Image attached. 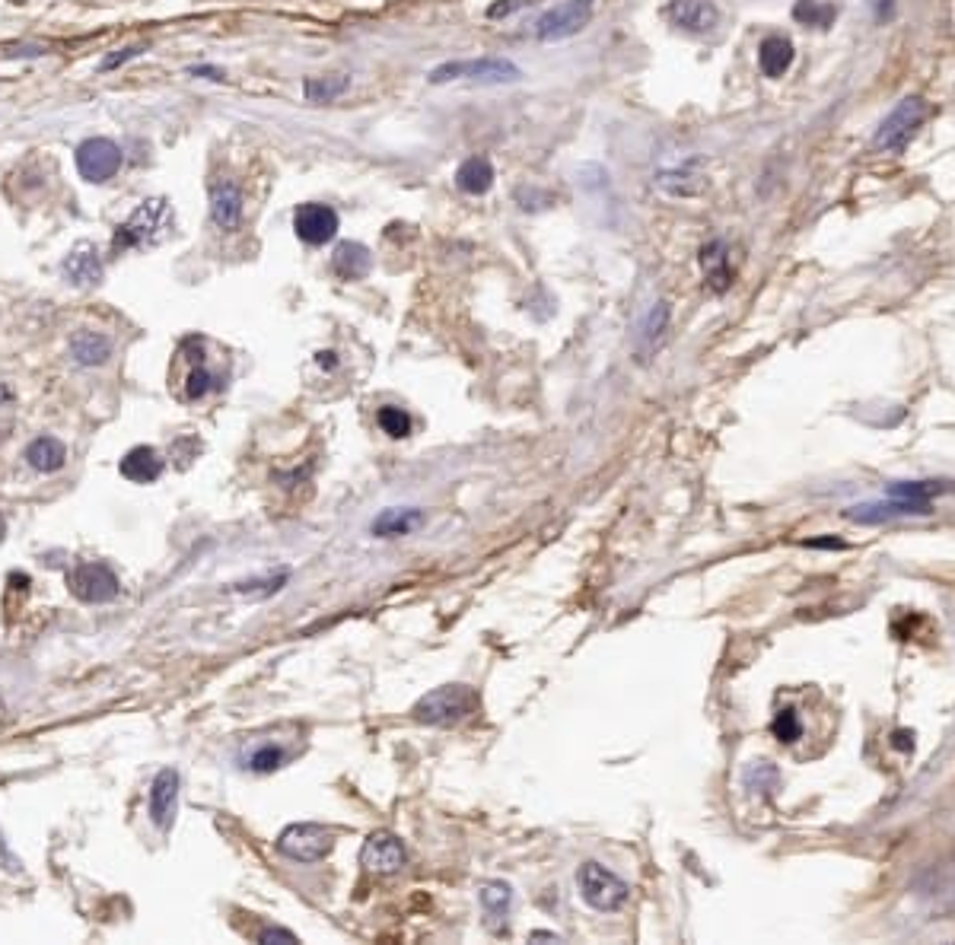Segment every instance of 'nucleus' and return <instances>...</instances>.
Wrapping results in <instances>:
<instances>
[{
	"label": "nucleus",
	"mask_w": 955,
	"mask_h": 945,
	"mask_svg": "<svg viewBox=\"0 0 955 945\" xmlns=\"http://www.w3.org/2000/svg\"><path fill=\"white\" fill-rule=\"evenodd\" d=\"M71 357L80 366H102L112 357V341L102 335V331L80 328L77 335L71 338Z\"/></svg>",
	"instance_id": "24"
},
{
	"label": "nucleus",
	"mask_w": 955,
	"mask_h": 945,
	"mask_svg": "<svg viewBox=\"0 0 955 945\" xmlns=\"http://www.w3.org/2000/svg\"><path fill=\"white\" fill-rule=\"evenodd\" d=\"M373 268V258H370V249L360 242H341L335 255H332V271L341 277V280H363Z\"/></svg>",
	"instance_id": "22"
},
{
	"label": "nucleus",
	"mask_w": 955,
	"mask_h": 945,
	"mask_svg": "<svg viewBox=\"0 0 955 945\" xmlns=\"http://www.w3.org/2000/svg\"><path fill=\"white\" fill-rule=\"evenodd\" d=\"M211 220L217 230L233 233L242 223V188L236 182H214L211 185Z\"/></svg>",
	"instance_id": "18"
},
{
	"label": "nucleus",
	"mask_w": 955,
	"mask_h": 945,
	"mask_svg": "<svg viewBox=\"0 0 955 945\" xmlns=\"http://www.w3.org/2000/svg\"><path fill=\"white\" fill-rule=\"evenodd\" d=\"M771 732H774V739L777 742H784V745H793L796 739L803 735V723H800V716H796V710L793 707H784L777 716H774V723H771Z\"/></svg>",
	"instance_id": "31"
},
{
	"label": "nucleus",
	"mask_w": 955,
	"mask_h": 945,
	"mask_svg": "<svg viewBox=\"0 0 955 945\" xmlns=\"http://www.w3.org/2000/svg\"><path fill=\"white\" fill-rule=\"evenodd\" d=\"M204 338H185L172 357V385H179L182 401H201L207 392L223 389V379L207 366Z\"/></svg>",
	"instance_id": "3"
},
{
	"label": "nucleus",
	"mask_w": 955,
	"mask_h": 945,
	"mask_svg": "<svg viewBox=\"0 0 955 945\" xmlns=\"http://www.w3.org/2000/svg\"><path fill=\"white\" fill-rule=\"evenodd\" d=\"M701 268L707 277V287L714 293H726L733 287V265H729V249L723 239L707 242L701 249Z\"/></svg>",
	"instance_id": "20"
},
{
	"label": "nucleus",
	"mask_w": 955,
	"mask_h": 945,
	"mask_svg": "<svg viewBox=\"0 0 955 945\" xmlns=\"http://www.w3.org/2000/svg\"><path fill=\"white\" fill-rule=\"evenodd\" d=\"M4 535H7V522H4V516H0V541H4Z\"/></svg>",
	"instance_id": "43"
},
{
	"label": "nucleus",
	"mask_w": 955,
	"mask_h": 945,
	"mask_svg": "<svg viewBox=\"0 0 955 945\" xmlns=\"http://www.w3.org/2000/svg\"><path fill=\"white\" fill-rule=\"evenodd\" d=\"M10 398H13V392L7 389V385H4V382H0V405H7V401H10Z\"/></svg>",
	"instance_id": "42"
},
{
	"label": "nucleus",
	"mask_w": 955,
	"mask_h": 945,
	"mask_svg": "<svg viewBox=\"0 0 955 945\" xmlns=\"http://www.w3.org/2000/svg\"><path fill=\"white\" fill-rule=\"evenodd\" d=\"M653 182L672 198H694L707 188V175L701 172V160H688L679 166L659 169Z\"/></svg>",
	"instance_id": "16"
},
{
	"label": "nucleus",
	"mask_w": 955,
	"mask_h": 945,
	"mask_svg": "<svg viewBox=\"0 0 955 945\" xmlns=\"http://www.w3.org/2000/svg\"><path fill=\"white\" fill-rule=\"evenodd\" d=\"M172 207L166 198H147L141 201L131 217L115 230L112 236V252H131V249H153L160 245L169 230H172Z\"/></svg>",
	"instance_id": "1"
},
{
	"label": "nucleus",
	"mask_w": 955,
	"mask_h": 945,
	"mask_svg": "<svg viewBox=\"0 0 955 945\" xmlns=\"http://www.w3.org/2000/svg\"><path fill=\"white\" fill-rule=\"evenodd\" d=\"M121 475L134 484H153L163 475V459L153 446H134L125 459H121Z\"/></svg>",
	"instance_id": "21"
},
{
	"label": "nucleus",
	"mask_w": 955,
	"mask_h": 945,
	"mask_svg": "<svg viewBox=\"0 0 955 945\" xmlns=\"http://www.w3.org/2000/svg\"><path fill=\"white\" fill-rule=\"evenodd\" d=\"M144 51V45H134V48H121V51H112V55L99 64V70H115V67H121V64H128L131 58H137Z\"/></svg>",
	"instance_id": "36"
},
{
	"label": "nucleus",
	"mask_w": 955,
	"mask_h": 945,
	"mask_svg": "<svg viewBox=\"0 0 955 945\" xmlns=\"http://www.w3.org/2000/svg\"><path fill=\"white\" fill-rule=\"evenodd\" d=\"M335 847V831L312 825V821H303V825H290L281 837H277V850L290 860L300 863H316L322 856H328Z\"/></svg>",
	"instance_id": "9"
},
{
	"label": "nucleus",
	"mask_w": 955,
	"mask_h": 945,
	"mask_svg": "<svg viewBox=\"0 0 955 945\" xmlns=\"http://www.w3.org/2000/svg\"><path fill=\"white\" fill-rule=\"evenodd\" d=\"M61 274L74 287H96L102 280V258L93 242H77L61 261Z\"/></svg>",
	"instance_id": "15"
},
{
	"label": "nucleus",
	"mask_w": 955,
	"mask_h": 945,
	"mask_svg": "<svg viewBox=\"0 0 955 945\" xmlns=\"http://www.w3.org/2000/svg\"><path fill=\"white\" fill-rule=\"evenodd\" d=\"M338 210L328 207V204H319V201H309V204H300L293 210V230H297L300 242L306 245H325L338 236Z\"/></svg>",
	"instance_id": "11"
},
{
	"label": "nucleus",
	"mask_w": 955,
	"mask_h": 945,
	"mask_svg": "<svg viewBox=\"0 0 955 945\" xmlns=\"http://www.w3.org/2000/svg\"><path fill=\"white\" fill-rule=\"evenodd\" d=\"M838 13V4H831V0H796L793 4V20L815 29H828L838 20Z\"/></svg>",
	"instance_id": "27"
},
{
	"label": "nucleus",
	"mask_w": 955,
	"mask_h": 945,
	"mask_svg": "<svg viewBox=\"0 0 955 945\" xmlns=\"http://www.w3.org/2000/svg\"><path fill=\"white\" fill-rule=\"evenodd\" d=\"M478 707V697L472 688L465 685H443L437 691L424 694L418 704H414V720L427 723V726H453L465 716H472Z\"/></svg>",
	"instance_id": "5"
},
{
	"label": "nucleus",
	"mask_w": 955,
	"mask_h": 945,
	"mask_svg": "<svg viewBox=\"0 0 955 945\" xmlns=\"http://www.w3.org/2000/svg\"><path fill=\"white\" fill-rule=\"evenodd\" d=\"M593 10H596V0H561V4H554L551 10H545L542 16H538L535 39L545 42V45L573 39V35L589 26V20H593Z\"/></svg>",
	"instance_id": "6"
},
{
	"label": "nucleus",
	"mask_w": 955,
	"mask_h": 945,
	"mask_svg": "<svg viewBox=\"0 0 955 945\" xmlns=\"http://www.w3.org/2000/svg\"><path fill=\"white\" fill-rule=\"evenodd\" d=\"M494 185V166L488 156H468V160L456 169V188L465 195H488Z\"/></svg>",
	"instance_id": "23"
},
{
	"label": "nucleus",
	"mask_w": 955,
	"mask_h": 945,
	"mask_svg": "<svg viewBox=\"0 0 955 945\" xmlns=\"http://www.w3.org/2000/svg\"><path fill=\"white\" fill-rule=\"evenodd\" d=\"M360 863L376 875H392L405 866V847L392 831H376L360 850Z\"/></svg>",
	"instance_id": "14"
},
{
	"label": "nucleus",
	"mask_w": 955,
	"mask_h": 945,
	"mask_svg": "<svg viewBox=\"0 0 955 945\" xmlns=\"http://www.w3.org/2000/svg\"><path fill=\"white\" fill-rule=\"evenodd\" d=\"M930 503L924 500H901V497H889V500H876V503H860V506H847L844 516L850 522L860 525H882L898 516H927Z\"/></svg>",
	"instance_id": "12"
},
{
	"label": "nucleus",
	"mask_w": 955,
	"mask_h": 945,
	"mask_svg": "<svg viewBox=\"0 0 955 945\" xmlns=\"http://www.w3.org/2000/svg\"><path fill=\"white\" fill-rule=\"evenodd\" d=\"M188 74H191V77H201V80H214V83H223V80H227V74H223L220 67H207V64L191 67Z\"/></svg>",
	"instance_id": "37"
},
{
	"label": "nucleus",
	"mask_w": 955,
	"mask_h": 945,
	"mask_svg": "<svg viewBox=\"0 0 955 945\" xmlns=\"http://www.w3.org/2000/svg\"><path fill=\"white\" fill-rule=\"evenodd\" d=\"M281 761H284V751H281V748H274V745H265V748L252 751L249 767H252V770H258V774H268V770H277V767H281Z\"/></svg>",
	"instance_id": "33"
},
{
	"label": "nucleus",
	"mask_w": 955,
	"mask_h": 945,
	"mask_svg": "<svg viewBox=\"0 0 955 945\" xmlns=\"http://www.w3.org/2000/svg\"><path fill=\"white\" fill-rule=\"evenodd\" d=\"M793 58H796V48L787 35H768V39L758 45V67L768 80L784 77L793 67Z\"/></svg>",
	"instance_id": "19"
},
{
	"label": "nucleus",
	"mask_w": 955,
	"mask_h": 945,
	"mask_svg": "<svg viewBox=\"0 0 955 945\" xmlns=\"http://www.w3.org/2000/svg\"><path fill=\"white\" fill-rule=\"evenodd\" d=\"M927 118H930L927 99L905 96L889 115L882 118V125H879L876 134H873V147H876L879 153H901V150L911 144V137H914L920 128H924Z\"/></svg>",
	"instance_id": "4"
},
{
	"label": "nucleus",
	"mask_w": 955,
	"mask_h": 945,
	"mask_svg": "<svg viewBox=\"0 0 955 945\" xmlns=\"http://www.w3.org/2000/svg\"><path fill=\"white\" fill-rule=\"evenodd\" d=\"M26 462L36 468V471H42V475H51V471H58V468H64V462H67V449H64V443L61 440H55V436H39V440H32L29 443V449H26Z\"/></svg>",
	"instance_id": "25"
},
{
	"label": "nucleus",
	"mask_w": 955,
	"mask_h": 945,
	"mask_svg": "<svg viewBox=\"0 0 955 945\" xmlns=\"http://www.w3.org/2000/svg\"><path fill=\"white\" fill-rule=\"evenodd\" d=\"M424 513L421 510H386L373 519V535L379 538H395V535H408L421 525Z\"/></svg>",
	"instance_id": "26"
},
{
	"label": "nucleus",
	"mask_w": 955,
	"mask_h": 945,
	"mask_svg": "<svg viewBox=\"0 0 955 945\" xmlns=\"http://www.w3.org/2000/svg\"><path fill=\"white\" fill-rule=\"evenodd\" d=\"M666 325H669V303H656V306L650 309V315H647L644 328H640V335H644L647 341H653V338L663 335Z\"/></svg>",
	"instance_id": "34"
},
{
	"label": "nucleus",
	"mask_w": 955,
	"mask_h": 945,
	"mask_svg": "<svg viewBox=\"0 0 955 945\" xmlns=\"http://www.w3.org/2000/svg\"><path fill=\"white\" fill-rule=\"evenodd\" d=\"M577 885H580L583 901L589 907L602 910V914L618 910L624 901H628V885H624L615 872H609L599 863H583L580 872H577Z\"/></svg>",
	"instance_id": "8"
},
{
	"label": "nucleus",
	"mask_w": 955,
	"mask_h": 945,
	"mask_svg": "<svg viewBox=\"0 0 955 945\" xmlns=\"http://www.w3.org/2000/svg\"><path fill=\"white\" fill-rule=\"evenodd\" d=\"M74 163L80 179H86L90 185H102L118 175L121 163H125V153L109 137H86L74 150Z\"/></svg>",
	"instance_id": "7"
},
{
	"label": "nucleus",
	"mask_w": 955,
	"mask_h": 945,
	"mask_svg": "<svg viewBox=\"0 0 955 945\" xmlns=\"http://www.w3.org/2000/svg\"><path fill=\"white\" fill-rule=\"evenodd\" d=\"M949 484L946 481H898L889 487V497H901V500H924L930 503L936 494H946Z\"/></svg>",
	"instance_id": "29"
},
{
	"label": "nucleus",
	"mask_w": 955,
	"mask_h": 945,
	"mask_svg": "<svg viewBox=\"0 0 955 945\" xmlns=\"http://www.w3.org/2000/svg\"><path fill=\"white\" fill-rule=\"evenodd\" d=\"M523 4H526V0H500V4H494L488 10V16H491V20H500V16H510L513 10H519Z\"/></svg>",
	"instance_id": "38"
},
{
	"label": "nucleus",
	"mask_w": 955,
	"mask_h": 945,
	"mask_svg": "<svg viewBox=\"0 0 955 945\" xmlns=\"http://www.w3.org/2000/svg\"><path fill=\"white\" fill-rule=\"evenodd\" d=\"M176 802H179V774L176 770H160V774L153 777V786H150V818L156 828H169L172 818H176Z\"/></svg>",
	"instance_id": "17"
},
{
	"label": "nucleus",
	"mask_w": 955,
	"mask_h": 945,
	"mask_svg": "<svg viewBox=\"0 0 955 945\" xmlns=\"http://www.w3.org/2000/svg\"><path fill=\"white\" fill-rule=\"evenodd\" d=\"M870 4L876 7V16H879V20H885V16H889V10H892V0H870Z\"/></svg>",
	"instance_id": "40"
},
{
	"label": "nucleus",
	"mask_w": 955,
	"mask_h": 945,
	"mask_svg": "<svg viewBox=\"0 0 955 945\" xmlns=\"http://www.w3.org/2000/svg\"><path fill=\"white\" fill-rule=\"evenodd\" d=\"M433 86L443 83H478V86H503V83H519L523 70H519L510 58H462V61H443L427 74Z\"/></svg>",
	"instance_id": "2"
},
{
	"label": "nucleus",
	"mask_w": 955,
	"mask_h": 945,
	"mask_svg": "<svg viewBox=\"0 0 955 945\" xmlns=\"http://www.w3.org/2000/svg\"><path fill=\"white\" fill-rule=\"evenodd\" d=\"M351 77L347 74H332V77H306L303 80V96L306 102H335L338 96L347 93Z\"/></svg>",
	"instance_id": "28"
},
{
	"label": "nucleus",
	"mask_w": 955,
	"mask_h": 945,
	"mask_svg": "<svg viewBox=\"0 0 955 945\" xmlns=\"http://www.w3.org/2000/svg\"><path fill=\"white\" fill-rule=\"evenodd\" d=\"M45 45H0V58H42Z\"/></svg>",
	"instance_id": "35"
},
{
	"label": "nucleus",
	"mask_w": 955,
	"mask_h": 945,
	"mask_svg": "<svg viewBox=\"0 0 955 945\" xmlns=\"http://www.w3.org/2000/svg\"><path fill=\"white\" fill-rule=\"evenodd\" d=\"M67 589H71L80 602H90V605L112 602L115 595L121 592L118 576L106 564H80V567H74L71 573H67Z\"/></svg>",
	"instance_id": "10"
},
{
	"label": "nucleus",
	"mask_w": 955,
	"mask_h": 945,
	"mask_svg": "<svg viewBox=\"0 0 955 945\" xmlns=\"http://www.w3.org/2000/svg\"><path fill=\"white\" fill-rule=\"evenodd\" d=\"M666 16L672 26L694 35H707L720 26V7L714 0H669Z\"/></svg>",
	"instance_id": "13"
},
{
	"label": "nucleus",
	"mask_w": 955,
	"mask_h": 945,
	"mask_svg": "<svg viewBox=\"0 0 955 945\" xmlns=\"http://www.w3.org/2000/svg\"><path fill=\"white\" fill-rule=\"evenodd\" d=\"M376 420H379L382 433H389L392 440H402V436H408V433H411V417H408L402 408H395V405L382 408V411L376 414Z\"/></svg>",
	"instance_id": "32"
},
{
	"label": "nucleus",
	"mask_w": 955,
	"mask_h": 945,
	"mask_svg": "<svg viewBox=\"0 0 955 945\" xmlns=\"http://www.w3.org/2000/svg\"><path fill=\"white\" fill-rule=\"evenodd\" d=\"M510 901H513L510 885H503V882H484L481 885V907L488 910V917H507Z\"/></svg>",
	"instance_id": "30"
},
{
	"label": "nucleus",
	"mask_w": 955,
	"mask_h": 945,
	"mask_svg": "<svg viewBox=\"0 0 955 945\" xmlns=\"http://www.w3.org/2000/svg\"><path fill=\"white\" fill-rule=\"evenodd\" d=\"M258 942H265V945H271V942H287V945H293V942H297V936L287 933V930H268V933L258 936Z\"/></svg>",
	"instance_id": "39"
},
{
	"label": "nucleus",
	"mask_w": 955,
	"mask_h": 945,
	"mask_svg": "<svg viewBox=\"0 0 955 945\" xmlns=\"http://www.w3.org/2000/svg\"><path fill=\"white\" fill-rule=\"evenodd\" d=\"M895 745H898V748H914V735H908V732H895Z\"/></svg>",
	"instance_id": "41"
}]
</instances>
